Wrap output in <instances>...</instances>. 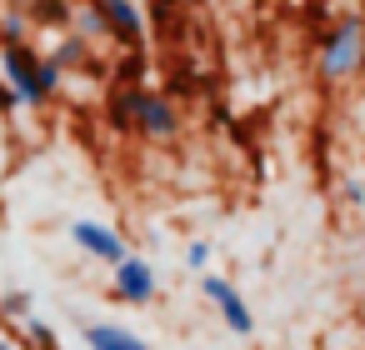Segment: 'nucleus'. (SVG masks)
<instances>
[{
    "label": "nucleus",
    "instance_id": "obj_1",
    "mask_svg": "<svg viewBox=\"0 0 365 350\" xmlns=\"http://www.w3.org/2000/svg\"><path fill=\"white\" fill-rule=\"evenodd\" d=\"M0 81L21 96V105L41 110V105H51L61 96L66 71L51 56H41L36 46H0Z\"/></svg>",
    "mask_w": 365,
    "mask_h": 350
},
{
    "label": "nucleus",
    "instance_id": "obj_2",
    "mask_svg": "<svg viewBox=\"0 0 365 350\" xmlns=\"http://www.w3.org/2000/svg\"><path fill=\"white\" fill-rule=\"evenodd\" d=\"M365 66V21L360 16H340L325 36H320V46H315V71H320V81H345V76H355Z\"/></svg>",
    "mask_w": 365,
    "mask_h": 350
},
{
    "label": "nucleus",
    "instance_id": "obj_3",
    "mask_svg": "<svg viewBox=\"0 0 365 350\" xmlns=\"http://www.w3.org/2000/svg\"><path fill=\"white\" fill-rule=\"evenodd\" d=\"M155 295H160V280H155L150 260L130 255V260H120L110 270V300H120V305H150Z\"/></svg>",
    "mask_w": 365,
    "mask_h": 350
},
{
    "label": "nucleus",
    "instance_id": "obj_4",
    "mask_svg": "<svg viewBox=\"0 0 365 350\" xmlns=\"http://www.w3.org/2000/svg\"><path fill=\"white\" fill-rule=\"evenodd\" d=\"M91 6L106 16V31L120 51H145V11L135 0H91Z\"/></svg>",
    "mask_w": 365,
    "mask_h": 350
},
{
    "label": "nucleus",
    "instance_id": "obj_5",
    "mask_svg": "<svg viewBox=\"0 0 365 350\" xmlns=\"http://www.w3.org/2000/svg\"><path fill=\"white\" fill-rule=\"evenodd\" d=\"M71 240H76L91 260H106L110 270H115L120 260H130L125 235H115V230H110V225H101V220H76V225H71Z\"/></svg>",
    "mask_w": 365,
    "mask_h": 350
},
{
    "label": "nucleus",
    "instance_id": "obj_6",
    "mask_svg": "<svg viewBox=\"0 0 365 350\" xmlns=\"http://www.w3.org/2000/svg\"><path fill=\"white\" fill-rule=\"evenodd\" d=\"M200 290H205V300L220 310V320H225L235 335H255V315H250L245 295H240L225 275H205V280H200Z\"/></svg>",
    "mask_w": 365,
    "mask_h": 350
},
{
    "label": "nucleus",
    "instance_id": "obj_7",
    "mask_svg": "<svg viewBox=\"0 0 365 350\" xmlns=\"http://www.w3.org/2000/svg\"><path fill=\"white\" fill-rule=\"evenodd\" d=\"M135 135H145L150 145H170V140L180 135V110H175V101H170V96L145 91V105H140Z\"/></svg>",
    "mask_w": 365,
    "mask_h": 350
},
{
    "label": "nucleus",
    "instance_id": "obj_8",
    "mask_svg": "<svg viewBox=\"0 0 365 350\" xmlns=\"http://www.w3.org/2000/svg\"><path fill=\"white\" fill-rule=\"evenodd\" d=\"M51 61L66 71V76H76V71H101V61H96V46L91 41H81L76 31H66V36H56V46H51Z\"/></svg>",
    "mask_w": 365,
    "mask_h": 350
},
{
    "label": "nucleus",
    "instance_id": "obj_9",
    "mask_svg": "<svg viewBox=\"0 0 365 350\" xmlns=\"http://www.w3.org/2000/svg\"><path fill=\"white\" fill-rule=\"evenodd\" d=\"M140 105H145V86H115V91H110V101H106V120L125 135V130H135Z\"/></svg>",
    "mask_w": 365,
    "mask_h": 350
},
{
    "label": "nucleus",
    "instance_id": "obj_10",
    "mask_svg": "<svg viewBox=\"0 0 365 350\" xmlns=\"http://www.w3.org/2000/svg\"><path fill=\"white\" fill-rule=\"evenodd\" d=\"M86 345H91V350H150V340H140L130 325H115V320L86 325Z\"/></svg>",
    "mask_w": 365,
    "mask_h": 350
},
{
    "label": "nucleus",
    "instance_id": "obj_11",
    "mask_svg": "<svg viewBox=\"0 0 365 350\" xmlns=\"http://www.w3.org/2000/svg\"><path fill=\"white\" fill-rule=\"evenodd\" d=\"M71 31H76L81 41H91V46L110 41V31H106V16L91 6V0H76V11H71Z\"/></svg>",
    "mask_w": 365,
    "mask_h": 350
},
{
    "label": "nucleus",
    "instance_id": "obj_12",
    "mask_svg": "<svg viewBox=\"0 0 365 350\" xmlns=\"http://www.w3.org/2000/svg\"><path fill=\"white\" fill-rule=\"evenodd\" d=\"M31 31H36V26H31V11L21 6V0L0 11V46H31V41H26Z\"/></svg>",
    "mask_w": 365,
    "mask_h": 350
},
{
    "label": "nucleus",
    "instance_id": "obj_13",
    "mask_svg": "<svg viewBox=\"0 0 365 350\" xmlns=\"http://www.w3.org/2000/svg\"><path fill=\"white\" fill-rule=\"evenodd\" d=\"M21 345H26V350H61V340H56L51 320H41V315L21 320Z\"/></svg>",
    "mask_w": 365,
    "mask_h": 350
},
{
    "label": "nucleus",
    "instance_id": "obj_14",
    "mask_svg": "<svg viewBox=\"0 0 365 350\" xmlns=\"http://www.w3.org/2000/svg\"><path fill=\"white\" fill-rule=\"evenodd\" d=\"M31 305H36L31 290H6V295H0V320H16L21 325V320H31Z\"/></svg>",
    "mask_w": 365,
    "mask_h": 350
},
{
    "label": "nucleus",
    "instance_id": "obj_15",
    "mask_svg": "<svg viewBox=\"0 0 365 350\" xmlns=\"http://www.w3.org/2000/svg\"><path fill=\"white\" fill-rule=\"evenodd\" d=\"M185 265H190V270H205V265H210V245H205V240H190V245H185Z\"/></svg>",
    "mask_w": 365,
    "mask_h": 350
},
{
    "label": "nucleus",
    "instance_id": "obj_16",
    "mask_svg": "<svg viewBox=\"0 0 365 350\" xmlns=\"http://www.w3.org/2000/svg\"><path fill=\"white\" fill-rule=\"evenodd\" d=\"M340 190H345V200H350V205H365V180H360V175H350Z\"/></svg>",
    "mask_w": 365,
    "mask_h": 350
},
{
    "label": "nucleus",
    "instance_id": "obj_17",
    "mask_svg": "<svg viewBox=\"0 0 365 350\" xmlns=\"http://www.w3.org/2000/svg\"><path fill=\"white\" fill-rule=\"evenodd\" d=\"M0 110H21V96H16L6 81H0Z\"/></svg>",
    "mask_w": 365,
    "mask_h": 350
},
{
    "label": "nucleus",
    "instance_id": "obj_18",
    "mask_svg": "<svg viewBox=\"0 0 365 350\" xmlns=\"http://www.w3.org/2000/svg\"><path fill=\"white\" fill-rule=\"evenodd\" d=\"M0 350H26L21 340H11V335H0Z\"/></svg>",
    "mask_w": 365,
    "mask_h": 350
}]
</instances>
